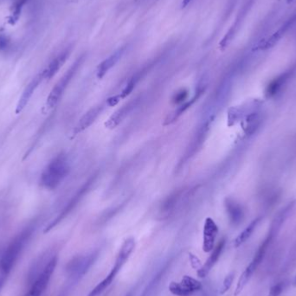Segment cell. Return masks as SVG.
Here are the masks:
<instances>
[{
    "mask_svg": "<svg viewBox=\"0 0 296 296\" xmlns=\"http://www.w3.org/2000/svg\"><path fill=\"white\" fill-rule=\"evenodd\" d=\"M247 128L246 133L248 134L254 133L256 131L257 127L259 126L260 119L259 116L256 114H251L248 119H247Z\"/></svg>",
    "mask_w": 296,
    "mask_h": 296,
    "instance_id": "27",
    "label": "cell"
},
{
    "mask_svg": "<svg viewBox=\"0 0 296 296\" xmlns=\"http://www.w3.org/2000/svg\"><path fill=\"white\" fill-rule=\"evenodd\" d=\"M169 290L170 292L173 293L174 295L190 296L191 293H193V292H191V290H189L184 285H182L181 282H175V281L171 282Z\"/></svg>",
    "mask_w": 296,
    "mask_h": 296,
    "instance_id": "25",
    "label": "cell"
},
{
    "mask_svg": "<svg viewBox=\"0 0 296 296\" xmlns=\"http://www.w3.org/2000/svg\"><path fill=\"white\" fill-rule=\"evenodd\" d=\"M293 287H296V276L294 277V279H293Z\"/></svg>",
    "mask_w": 296,
    "mask_h": 296,
    "instance_id": "37",
    "label": "cell"
},
{
    "mask_svg": "<svg viewBox=\"0 0 296 296\" xmlns=\"http://www.w3.org/2000/svg\"><path fill=\"white\" fill-rule=\"evenodd\" d=\"M84 58H85L84 56L78 57L51 90L49 96L47 97V106L49 108L56 107L60 99L62 98V95L64 94L68 84H70L71 80L74 78L75 75L77 74L81 65L84 62Z\"/></svg>",
    "mask_w": 296,
    "mask_h": 296,
    "instance_id": "4",
    "label": "cell"
},
{
    "mask_svg": "<svg viewBox=\"0 0 296 296\" xmlns=\"http://www.w3.org/2000/svg\"><path fill=\"white\" fill-rule=\"evenodd\" d=\"M260 221H261V217H257V218L253 220L252 222L250 223L249 226H247L245 230L241 232L240 234L238 235V238H236L234 241V246L236 248L240 247L242 244H244L249 238L251 237V235L253 234V232L256 230V226H258Z\"/></svg>",
    "mask_w": 296,
    "mask_h": 296,
    "instance_id": "23",
    "label": "cell"
},
{
    "mask_svg": "<svg viewBox=\"0 0 296 296\" xmlns=\"http://www.w3.org/2000/svg\"><path fill=\"white\" fill-rule=\"evenodd\" d=\"M188 97V91L185 90H181L179 92H177L173 97V102L177 105H181L182 103L186 102Z\"/></svg>",
    "mask_w": 296,
    "mask_h": 296,
    "instance_id": "28",
    "label": "cell"
},
{
    "mask_svg": "<svg viewBox=\"0 0 296 296\" xmlns=\"http://www.w3.org/2000/svg\"><path fill=\"white\" fill-rule=\"evenodd\" d=\"M135 105V102H128L126 105L122 106L121 108H119L117 111L114 112L110 117L108 118V120L104 123L106 128L108 129H114L115 127L119 126L122 120L127 117L130 112L132 111L133 107Z\"/></svg>",
    "mask_w": 296,
    "mask_h": 296,
    "instance_id": "13",
    "label": "cell"
},
{
    "mask_svg": "<svg viewBox=\"0 0 296 296\" xmlns=\"http://www.w3.org/2000/svg\"><path fill=\"white\" fill-rule=\"evenodd\" d=\"M192 0H183L182 1V8H185V7L188 6L189 4L191 3Z\"/></svg>",
    "mask_w": 296,
    "mask_h": 296,
    "instance_id": "33",
    "label": "cell"
},
{
    "mask_svg": "<svg viewBox=\"0 0 296 296\" xmlns=\"http://www.w3.org/2000/svg\"><path fill=\"white\" fill-rule=\"evenodd\" d=\"M169 268V262H167L166 265L164 266L163 268H161V270L158 272L155 277L152 279V281L148 283L147 286L145 287V290L143 291L141 295L140 296H153L155 293V291L157 289L159 285L161 284V280L164 277V275L166 274L167 269Z\"/></svg>",
    "mask_w": 296,
    "mask_h": 296,
    "instance_id": "22",
    "label": "cell"
},
{
    "mask_svg": "<svg viewBox=\"0 0 296 296\" xmlns=\"http://www.w3.org/2000/svg\"><path fill=\"white\" fill-rule=\"evenodd\" d=\"M11 45V38L7 35L0 33V52H5L9 49Z\"/></svg>",
    "mask_w": 296,
    "mask_h": 296,
    "instance_id": "30",
    "label": "cell"
},
{
    "mask_svg": "<svg viewBox=\"0 0 296 296\" xmlns=\"http://www.w3.org/2000/svg\"><path fill=\"white\" fill-rule=\"evenodd\" d=\"M296 24V13H293V15L290 17L289 19L286 20L283 25H281L277 31H275L271 37L267 38L263 43H260L257 49H262V50H267V49H271L277 44L278 42L281 40L282 37L285 36L287 31L293 27V25Z\"/></svg>",
    "mask_w": 296,
    "mask_h": 296,
    "instance_id": "8",
    "label": "cell"
},
{
    "mask_svg": "<svg viewBox=\"0 0 296 296\" xmlns=\"http://www.w3.org/2000/svg\"><path fill=\"white\" fill-rule=\"evenodd\" d=\"M4 283H5V277L0 276V291H1L2 287H3Z\"/></svg>",
    "mask_w": 296,
    "mask_h": 296,
    "instance_id": "35",
    "label": "cell"
},
{
    "mask_svg": "<svg viewBox=\"0 0 296 296\" xmlns=\"http://www.w3.org/2000/svg\"><path fill=\"white\" fill-rule=\"evenodd\" d=\"M187 197H188V195L185 192V191H183V190L175 192L174 194L171 195L170 197H167L166 200L164 201L162 206H161V211L166 213L167 215L173 212L177 207L182 204L183 202Z\"/></svg>",
    "mask_w": 296,
    "mask_h": 296,
    "instance_id": "17",
    "label": "cell"
},
{
    "mask_svg": "<svg viewBox=\"0 0 296 296\" xmlns=\"http://www.w3.org/2000/svg\"><path fill=\"white\" fill-rule=\"evenodd\" d=\"M102 108H103L102 105L96 106L95 108H91L90 110L87 112L86 114H84V116L81 118L80 120L78 121V125L75 127L73 134L78 135V133H82V132L88 129L101 114Z\"/></svg>",
    "mask_w": 296,
    "mask_h": 296,
    "instance_id": "12",
    "label": "cell"
},
{
    "mask_svg": "<svg viewBox=\"0 0 296 296\" xmlns=\"http://www.w3.org/2000/svg\"><path fill=\"white\" fill-rule=\"evenodd\" d=\"M226 207L231 223L234 226H238L243 221L244 216V210L242 206L233 199L227 198L226 200Z\"/></svg>",
    "mask_w": 296,
    "mask_h": 296,
    "instance_id": "18",
    "label": "cell"
},
{
    "mask_svg": "<svg viewBox=\"0 0 296 296\" xmlns=\"http://www.w3.org/2000/svg\"><path fill=\"white\" fill-rule=\"evenodd\" d=\"M28 1L29 0H14L13 6L11 7V14L8 19L10 25H14L19 21L21 16L22 10Z\"/></svg>",
    "mask_w": 296,
    "mask_h": 296,
    "instance_id": "24",
    "label": "cell"
},
{
    "mask_svg": "<svg viewBox=\"0 0 296 296\" xmlns=\"http://www.w3.org/2000/svg\"><path fill=\"white\" fill-rule=\"evenodd\" d=\"M225 245H226V240L222 239L219 242L218 244L214 248L212 253L210 255V257L207 259L205 264L202 266L200 269L197 270V275L199 277L204 278L209 274V272L213 268V266L215 265L218 261L219 257L221 256L223 250L225 249Z\"/></svg>",
    "mask_w": 296,
    "mask_h": 296,
    "instance_id": "14",
    "label": "cell"
},
{
    "mask_svg": "<svg viewBox=\"0 0 296 296\" xmlns=\"http://www.w3.org/2000/svg\"><path fill=\"white\" fill-rule=\"evenodd\" d=\"M181 283L186 288L191 290V292H196L198 290L202 289V284L200 281H197L194 278L191 277L189 275H185L181 280Z\"/></svg>",
    "mask_w": 296,
    "mask_h": 296,
    "instance_id": "26",
    "label": "cell"
},
{
    "mask_svg": "<svg viewBox=\"0 0 296 296\" xmlns=\"http://www.w3.org/2000/svg\"><path fill=\"white\" fill-rule=\"evenodd\" d=\"M284 287H285V283L284 282H278V283L274 285L273 287L269 290L268 296H280L281 293L283 292Z\"/></svg>",
    "mask_w": 296,
    "mask_h": 296,
    "instance_id": "31",
    "label": "cell"
},
{
    "mask_svg": "<svg viewBox=\"0 0 296 296\" xmlns=\"http://www.w3.org/2000/svg\"><path fill=\"white\" fill-rule=\"evenodd\" d=\"M68 288H66V289L62 290L61 293H59L58 296H68Z\"/></svg>",
    "mask_w": 296,
    "mask_h": 296,
    "instance_id": "34",
    "label": "cell"
},
{
    "mask_svg": "<svg viewBox=\"0 0 296 296\" xmlns=\"http://www.w3.org/2000/svg\"><path fill=\"white\" fill-rule=\"evenodd\" d=\"M43 80L44 79H43V73L40 72L29 83L27 86L25 87V90L23 91L21 96L19 97V102H18V104L16 107V114H20L25 109V107L27 106L30 100L33 96L35 91L37 90V88Z\"/></svg>",
    "mask_w": 296,
    "mask_h": 296,
    "instance_id": "9",
    "label": "cell"
},
{
    "mask_svg": "<svg viewBox=\"0 0 296 296\" xmlns=\"http://www.w3.org/2000/svg\"><path fill=\"white\" fill-rule=\"evenodd\" d=\"M234 277H235V273L234 272H232V273H230L227 276H226V279H225V281L223 282L222 287H221V290H220V293L221 294H225V293L228 291L231 287H232V283H233V281H234Z\"/></svg>",
    "mask_w": 296,
    "mask_h": 296,
    "instance_id": "29",
    "label": "cell"
},
{
    "mask_svg": "<svg viewBox=\"0 0 296 296\" xmlns=\"http://www.w3.org/2000/svg\"><path fill=\"white\" fill-rule=\"evenodd\" d=\"M203 91H204L203 88L200 89V90H197L196 94H195V96L191 100L184 102L181 105H179V107L174 111L168 114L167 117L166 118V120H165V122H164V126H169L171 124H173L174 121H176L188 108H191V106L194 104V102L197 101V99L200 97L201 94L203 93Z\"/></svg>",
    "mask_w": 296,
    "mask_h": 296,
    "instance_id": "16",
    "label": "cell"
},
{
    "mask_svg": "<svg viewBox=\"0 0 296 296\" xmlns=\"http://www.w3.org/2000/svg\"><path fill=\"white\" fill-rule=\"evenodd\" d=\"M189 259H190V262H191V265L192 268L196 269V270H198V269H200L202 268V263H201V261L199 260V258L197 257V256H195L194 254L189 253Z\"/></svg>",
    "mask_w": 296,
    "mask_h": 296,
    "instance_id": "32",
    "label": "cell"
},
{
    "mask_svg": "<svg viewBox=\"0 0 296 296\" xmlns=\"http://www.w3.org/2000/svg\"><path fill=\"white\" fill-rule=\"evenodd\" d=\"M56 265H57V256H52L43 267L42 271H40L37 277L33 280L30 289L28 290V292H26L24 294V296L42 295L46 289L47 286L49 285L50 278L56 269Z\"/></svg>",
    "mask_w": 296,
    "mask_h": 296,
    "instance_id": "5",
    "label": "cell"
},
{
    "mask_svg": "<svg viewBox=\"0 0 296 296\" xmlns=\"http://www.w3.org/2000/svg\"><path fill=\"white\" fill-rule=\"evenodd\" d=\"M68 158L63 154L49 161L41 173L40 185L49 191L57 188L69 173Z\"/></svg>",
    "mask_w": 296,
    "mask_h": 296,
    "instance_id": "2",
    "label": "cell"
},
{
    "mask_svg": "<svg viewBox=\"0 0 296 296\" xmlns=\"http://www.w3.org/2000/svg\"><path fill=\"white\" fill-rule=\"evenodd\" d=\"M135 247V240L133 238H129L124 241L123 244L120 247L117 257L115 260L114 266L112 268L111 271L107 275V277L102 280L100 283L96 286L94 289L89 293L88 296H97L102 293L104 290L107 289L112 282L114 280L115 276L117 275L120 269L122 268L124 264L127 262V260L129 258L130 255L132 254Z\"/></svg>",
    "mask_w": 296,
    "mask_h": 296,
    "instance_id": "3",
    "label": "cell"
},
{
    "mask_svg": "<svg viewBox=\"0 0 296 296\" xmlns=\"http://www.w3.org/2000/svg\"><path fill=\"white\" fill-rule=\"evenodd\" d=\"M90 182H88L87 184H85V185H84V186H83V187L77 192V194L75 195L74 197L71 198L70 201H69L68 204H66L64 208L62 209V211L59 213L58 216H56V218L53 219L52 221L49 223V225L45 227L44 231H43L44 233H47V232H49V231H51L52 229L55 228L57 225H59L60 223L62 222V220H63L66 216H68V214H69L72 210H74L76 206L79 204L81 199L84 197V195L86 193L87 191H88L89 186H90Z\"/></svg>",
    "mask_w": 296,
    "mask_h": 296,
    "instance_id": "7",
    "label": "cell"
},
{
    "mask_svg": "<svg viewBox=\"0 0 296 296\" xmlns=\"http://www.w3.org/2000/svg\"><path fill=\"white\" fill-rule=\"evenodd\" d=\"M37 224L31 223L28 226L23 229L19 234L13 238L6 250L4 251L0 259V271L5 276L12 271L13 267L19 260L25 247L31 240L36 231Z\"/></svg>",
    "mask_w": 296,
    "mask_h": 296,
    "instance_id": "1",
    "label": "cell"
},
{
    "mask_svg": "<svg viewBox=\"0 0 296 296\" xmlns=\"http://www.w3.org/2000/svg\"><path fill=\"white\" fill-rule=\"evenodd\" d=\"M290 72H286L284 74L281 75L280 77L275 78V80L272 81L270 84H268L267 89H266L265 96L267 98H272L276 96L278 93L280 92L281 88L283 87L284 84L287 83L288 78L290 77Z\"/></svg>",
    "mask_w": 296,
    "mask_h": 296,
    "instance_id": "21",
    "label": "cell"
},
{
    "mask_svg": "<svg viewBox=\"0 0 296 296\" xmlns=\"http://www.w3.org/2000/svg\"><path fill=\"white\" fill-rule=\"evenodd\" d=\"M97 253H93L90 256H78L68 262L67 265V271L72 278V280L77 281L88 271L90 266L96 260Z\"/></svg>",
    "mask_w": 296,
    "mask_h": 296,
    "instance_id": "6",
    "label": "cell"
},
{
    "mask_svg": "<svg viewBox=\"0 0 296 296\" xmlns=\"http://www.w3.org/2000/svg\"><path fill=\"white\" fill-rule=\"evenodd\" d=\"M133 291H130L129 293H127L125 296H133Z\"/></svg>",
    "mask_w": 296,
    "mask_h": 296,
    "instance_id": "36",
    "label": "cell"
},
{
    "mask_svg": "<svg viewBox=\"0 0 296 296\" xmlns=\"http://www.w3.org/2000/svg\"><path fill=\"white\" fill-rule=\"evenodd\" d=\"M70 48L64 49L62 52L59 54L58 56H56L51 62H49L46 68L42 71L44 80H50L51 78L55 77V75L60 70L62 65L64 64L65 62L67 61V59L70 55Z\"/></svg>",
    "mask_w": 296,
    "mask_h": 296,
    "instance_id": "11",
    "label": "cell"
},
{
    "mask_svg": "<svg viewBox=\"0 0 296 296\" xmlns=\"http://www.w3.org/2000/svg\"><path fill=\"white\" fill-rule=\"evenodd\" d=\"M246 13L247 7H244V9L241 11V13H239V15L238 16V18H237L236 21H235L234 25H232V28L229 30L228 32H227L226 36L224 37L222 41L220 42L219 47H220V49H222V50L226 49V48L229 46V44L231 43V42L233 40L235 35L237 34L238 29H239L241 25H242V22H243V19H244V16H245Z\"/></svg>",
    "mask_w": 296,
    "mask_h": 296,
    "instance_id": "19",
    "label": "cell"
},
{
    "mask_svg": "<svg viewBox=\"0 0 296 296\" xmlns=\"http://www.w3.org/2000/svg\"><path fill=\"white\" fill-rule=\"evenodd\" d=\"M218 233V227L210 217L205 219L204 226V243L203 250L205 253L210 252L214 249L215 241Z\"/></svg>",
    "mask_w": 296,
    "mask_h": 296,
    "instance_id": "10",
    "label": "cell"
},
{
    "mask_svg": "<svg viewBox=\"0 0 296 296\" xmlns=\"http://www.w3.org/2000/svg\"><path fill=\"white\" fill-rule=\"evenodd\" d=\"M293 0H287V2H288V3H291V2H293Z\"/></svg>",
    "mask_w": 296,
    "mask_h": 296,
    "instance_id": "38",
    "label": "cell"
},
{
    "mask_svg": "<svg viewBox=\"0 0 296 296\" xmlns=\"http://www.w3.org/2000/svg\"><path fill=\"white\" fill-rule=\"evenodd\" d=\"M139 76H135L133 78L130 79L129 82L127 83L126 87L124 88L123 90L120 92V94L117 96H112L110 98L107 100V104L110 107H114V106L117 105L120 101L123 100V99L127 98V96H129L131 93L133 92V90L135 88L136 84L139 81Z\"/></svg>",
    "mask_w": 296,
    "mask_h": 296,
    "instance_id": "20",
    "label": "cell"
},
{
    "mask_svg": "<svg viewBox=\"0 0 296 296\" xmlns=\"http://www.w3.org/2000/svg\"><path fill=\"white\" fill-rule=\"evenodd\" d=\"M125 49H126L125 47L120 48V49H118L117 51H115L114 54H112L111 56L105 59L104 61H102L97 66L96 77L98 79H102V78H104L108 71L110 70L114 65L117 63L118 61L121 58V56H123Z\"/></svg>",
    "mask_w": 296,
    "mask_h": 296,
    "instance_id": "15",
    "label": "cell"
}]
</instances>
